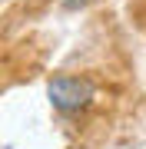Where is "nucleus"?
I'll return each mask as SVG.
<instances>
[{
    "label": "nucleus",
    "mask_w": 146,
    "mask_h": 149,
    "mask_svg": "<svg viewBox=\"0 0 146 149\" xmlns=\"http://www.w3.org/2000/svg\"><path fill=\"white\" fill-rule=\"evenodd\" d=\"M47 96H50V106H53L60 116H80L83 109L93 106V100H96V86H93L87 76L57 73L53 80L47 83Z\"/></svg>",
    "instance_id": "1"
},
{
    "label": "nucleus",
    "mask_w": 146,
    "mask_h": 149,
    "mask_svg": "<svg viewBox=\"0 0 146 149\" xmlns=\"http://www.w3.org/2000/svg\"><path fill=\"white\" fill-rule=\"evenodd\" d=\"M90 3H96V0H60V7H63V10H70V13L83 10V7H90Z\"/></svg>",
    "instance_id": "2"
}]
</instances>
